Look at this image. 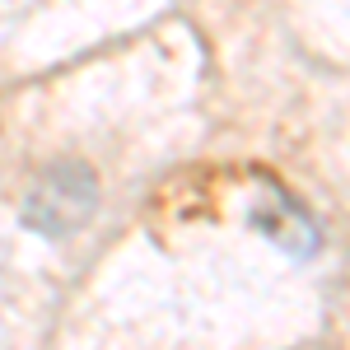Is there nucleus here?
<instances>
[{
    "label": "nucleus",
    "instance_id": "f257e3e1",
    "mask_svg": "<svg viewBox=\"0 0 350 350\" xmlns=\"http://www.w3.org/2000/svg\"><path fill=\"white\" fill-rule=\"evenodd\" d=\"M94 206H98L94 173L84 163L61 159L33 183V191H28V201H24V219L38 234H47V239H66V234H75V229L89 224Z\"/></svg>",
    "mask_w": 350,
    "mask_h": 350
},
{
    "label": "nucleus",
    "instance_id": "f03ea898",
    "mask_svg": "<svg viewBox=\"0 0 350 350\" xmlns=\"http://www.w3.org/2000/svg\"><path fill=\"white\" fill-rule=\"evenodd\" d=\"M252 219H257V229L267 234L271 243H280L285 252H295V257H308V252H318V229H313V219L299 211L290 196H280V191H267V196H257V206H252Z\"/></svg>",
    "mask_w": 350,
    "mask_h": 350
}]
</instances>
